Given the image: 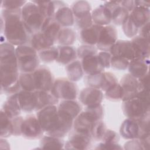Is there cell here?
Returning <instances> with one entry per match:
<instances>
[{
	"label": "cell",
	"instance_id": "6da1fadb",
	"mask_svg": "<svg viewBox=\"0 0 150 150\" xmlns=\"http://www.w3.org/2000/svg\"><path fill=\"white\" fill-rule=\"evenodd\" d=\"M4 36L7 42L13 46L25 45L32 36L22 20L21 9H4L1 14Z\"/></svg>",
	"mask_w": 150,
	"mask_h": 150
},
{
	"label": "cell",
	"instance_id": "7a4b0ae2",
	"mask_svg": "<svg viewBox=\"0 0 150 150\" xmlns=\"http://www.w3.org/2000/svg\"><path fill=\"white\" fill-rule=\"evenodd\" d=\"M124 114L129 118L139 120L149 115V91L142 90L122 105Z\"/></svg>",
	"mask_w": 150,
	"mask_h": 150
},
{
	"label": "cell",
	"instance_id": "3957f363",
	"mask_svg": "<svg viewBox=\"0 0 150 150\" xmlns=\"http://www.w3.org/2000/svg\"><path fill=\"white\" fill-rule=\"evenodd\" d=\"M103 108L101 104L86 107L83 111L74 120L73 126L76 132L91 135V131L95 122L102 120Z\"/></svg>",
	"mask_w": 150,
	"mask_h": 150
},
{
	"label": "cell",
	"instance_id": "277c9868",
	"mask_svg": "<svg viewBox=\"0 0 150 150\" xmlns=\"http://www.w3.org/2000/svg\"><path fill=\"white\" fill-rule=\"evenodd\" d=\"M22 20L31 35L41 30L46 18L33 1L27 2L21 8Z\"/></svg>",
	"mask_w": 150,
	"mask_h": 150
},
{
	"label": "cell",
	"instance_id": "5b68a950",
	"mask_svg": "<svg viewBox=\"0 0 150 150\" xmlns=\"http://www.w3.org/2000/svg\"><path fill=\"white\" fill-rule=\"evenodd\" d=\"M18 69L22 73H33L39 66L38 52L30 45H23L15 49Z\"/></svg>",
	"mask_w": 150,
	"mask_h": 150
},
{
	"label": "cell",
	"instance_id": "8992f818",
	"mask_svg": "<svg viewBox=\"0 0 150 150\" xmlns=\"http://www.w3.org/2000/svg\"><path fill=\"white\" fill-rule=\"evenodd\" d=\"M1 77L18 74V64L14 46L8 42L1 43L0 47Z\"/></svg>",
	"mask_w": 150,
	"mask_h": 150
},
{
	"label": "cell",
	"instance_id": "52a82bcc",
	"mask_svg": "<svg viewBox=\"0 0 150 150\" xmlns=\"http://www.w3.org/2000/svg\"><path fill=\"white\" fill-rule=\"evenodd\" d=\"M36 117L47 135H51L56 129L59 120L58 108L56 105L46 107L38 111Z\"/></svg>",
	"mask_w": 150,
	"mask_h": 150
},
{
	"label": "cell",
	"instance_id": "ba28073f",
	"mask_svg": "<svg viewBox=\"0 0 150 150\" xmlns=\"http://www.w3.org/2000/svg\"><path fill=\"white\" fill-rule=\"evenodd\" d=\"M50 93L57 99L75 100L78 94V87L69 79L59 78L54 80Z\"/></svg>",
	"mask_w": 150,
	"mask_h": 150
},
{
	"label": "cell",
	"instance_id": "9c48e42d",
	"mask_svg": "<svg viewBox=\"0 0 150 150\" xmlns=\"http://www.w3.org/2000/svg\"><path fill=\"white\" fill-rule=\"evenodd\" d=\"M43 130L37 117L33 115L26 116L21 125V135L26 139H36L42 138Z\"/></svg>",
	"mask_w": 150,
	"mask_h": 150
},
{
	"label": "cell",
	"instance_id": "30bf717a",
	"mask_svg": "<svg viewBox=\"0 0 150 150\" xmlns=\"http://www.w3.org/2000/svg\"><path fill=\"white\" fill-rule=\"evenodd\" d=\"M32 73L36 91L50 92L54 80L50 70L46 67H39Z\"/></svg>",
	"mask_w": 150,
	"mask_h": 150
},
{
	"label": "cell",
	"instance_id": "8fae6325",
	"mask_svg": "<svg viewBox=\"0 0 150 150\" xmlns=\"http://www.w3.org/2000/svg\"><path fill=\"white\" fill-rule=\"evenodd\" d=\"M117 30L112 25L103 26L100 33L96 47L100 50L109 52L117 40Z\"/></svg>",
	"mask_w": 150,
	"mask_h": 150
},
{
	"label": "cell",
	"instance_id": "7c38bea8",
	"mask_svg": "<svg viewBox=\"0 0 150 150\" xmlns=\"http://www.w3.org/2000/svg\"><path fill=\"white\" fill-rule=\"evenodd\" d=\"M120 84L123 92L122 101L135 97L141 90L138 79L129 73L125 74L121 78Z\"/></svg>",
	"mask_w": 150,
	"mask_h": 150
},
{
	"label": "cell",
	"instance_id": "4fadbf2b",
	"mask_svg": "<svg viewBox=\"0 0 150 150\" xmlns=\"http://www.w3.org/2000/svg\"><path fill=\"white\" fill-rule=\"evenodd\" d=\"M109 52L112 56L123 57L129 61L136 59L135 52L131 41L129 40H117Z\"/></svg>",
	"mask_w": 150,
	"mask_h": 150
},
{
	"label": "cell",
	"instance_id": "5bb4252c",
	"mask_svg": "<svg viewBox=\"0 0 150 150\" xmlns=\"http://www.w3.org/2000/svg\"><path fill=\"white\" fill-rule=\"evenodd\" d=\"M103 99V93L100 89L87 87L81 90L79 100L86 107L101 104Z\"/></svg>",
	"mask_w": 150,
	"mask_h": 150
},
{
	"label": "cell",
	"instance_id": "9a60e30c",
	"mask_svg": "<svg viewBox=\"0 0 150 150\" xmlns=\"http://www.w3.org/2000/svg\"><path fill=\"white\" fill-rule=\"evenodd\" d=\"M92 139L90 135L74 131L69 137L64 146L67 149H87L90 148Z\"/></svg>",
	"mask_w": 150,
	"mask_h": 150
},
{
	"label": "cell",
	"instance_id": "2e32d148",
	"mask_svg": "<svg viewBox=\"0 0 150 150\" xmlns=\"http://www.w3.org/2000/svg\"><path fill=\"white\" fill-rule=\"evenodd\" d=\"M104 5L111 11V21L117 25H122L129 15V12L121 6L119 1L106 2Z\"/></svg>",
	"mask_w": 150,
	"mask_h": 150
},
{
	"label": "cell",
	"instance_id": "e0dca14e",
	"mask_svg": "<svg viewBox=\"0 0 150 150\" xmlns=\"http://www.w3.org/2000/svg\"><path fill=\"white\" fill-rule=\"evenodd\" d=\"M120 132L126 139H138L140 135V128L138 121L128 118L122 123Z\"/></svg>",
	"mask_w": 150,
	"mask_h": 150
},
{
	"label": "cell",
	"instance_id": "ac0fdd59",
	"mask_svg": "<svg viewBox=\"0 0 150 150\" xmlns=\"http://www.w3.org/2000/svg\"><path fill=\"white\" fill-rule=\"evenodd\" d=\"M81 63L83 71L88 75L101 73L104 69L97 53L83 57Z\"/></svg>",
	"mask_w": 150,
	"mask_h": 150
},
{
	"label": "cell",
	"instance_id": "d6986e66",
	"mask_svg": "<svg viewBox=\"0 0 150 150\" xmlns=\"http://www.w3.org/2000/svg\"><path fill=\"white\" fill-rule=\"evenodd\" d=\"M102 27L93 23L90 26L81 29L80 34L81 42L84 45H96Z\"/></svg>",
	"mask_w": 150,
	"mask_h": 150
},
{
	"label": "cell",
	"instance_id": "ffe728a7",
	"mask_svg": "<svg viewBox=\"0 0 150 150\" xmlns=\"http://www.w3.org/2000/svg\"><path fill=\"white\" fill-rule=\"evenodd\" d=\"M149 59H137L129 61L128 70L129 74L139 79L147 73L149 70Z\"/></svg>",
	"mask_w": 150,
	"mask_h": 150
},
{
	"label": "cell",
	"instance_id": "44dd1931",
	"mask_svg": "<svg viewBox=\"0 0 150 150\" xmlns=\"http://www.w3.org/2000/svg\"><path fill=\"white\" fill-rule=\"evenodd\" d=\"M131 43L135 52V59H149L150 51L149 40L138 35L132 38Z\"/></svg>",
	"mask_w": 150,
	"mask_h": 150
},
{
	"label": "cell",
	"instance_id": "7402d4cb",
	"mask_svg": "<svg viewBox=\"0 0 150 150\" xmlns=\"http://www.w3.org/2000/svg\"><path fill=\"white\" fill-rule=\"evenodd\" d=\"M93 22L94 24L104 26L108 25L111 22V12L104 5H100L95 8L91 13Z\"/></svg>",
	"mask_w": 150,
	"mask_h": 150
},
{
	"label": "cell",
	"instance_id": "603a6c76",
	"mask_svg": "<svg viewBox=\"0 0 150 150\" xmlns=\"http://www.w3.org/2000/svg\"><path fill=\"white\" fill-rule=\"evenodd\" d=\"M53 18L61 27L68 28L74 23V17L72 10L67 5L59 8L56 11Z\"/></svg>",
	"mask_w": 150,
	"mask_h": 150
},
{
	"label": "cell",
	"instance_id": "cb8c5ba5",
	"mask_svg": "<svg viewBox=\"0 0 150 150\" xmlns=\"http://www.w3.org/2000/svg\"><path fill=\"white\" fill-rule=\"evenodd\" d=\"M2 110L10 118L20 115L22 111L18 97V93L11 94L4 102Z\"/></svg>",
	"mask_w": 150,
	"mask_h": 150
},
{
	"label": "cell",
	"instance_id": "d4e9b609",
	"mask_svg": "<svg viewBox=\"0 0 150 150\" xmlns=\"http://www.w3.org/2000/svg\"><path fill=\"white\" fill-rule=\"evenodd\" d=\"M36 101L35 111H39L46 107L56 105L58 103V99L50 92L43 91H35Z\"/></svg>",
	"mask_w": 150,
	"mask_h": 150
},
{
	"label": "cell",
	"instance_id": "484cf974",
	"mask_svg": "<svg viewBox=\"0 0 150 150\" xmlns=\"http://www.w3.org/2000/svg\"><path fill=\"white\" fill-rule=\"evenodd\" d=\"M58 111L66 115L73 120L80 113L81 107L75 100H63L57 107Z\"/></svg>",
	"mask_w": 150,
	"mask_h": 150
},
{
	"label": "cell",
	"instance_id": "4316f807",
	"mask_svg": "<svg viewBox=\"0 0 150 150\" xmlns=\"http://www.w3.org/2000/svg\"><path fill=\"white\" fill-rule=\"evenodd\" d=\"M18 97L22 111L25 112L35 111L36 101L34 91L21 90L18 93Z\"/></svg>",
	"mask_w": 150,
	"mask_h": 150
},
{
	"label": "cell",
	"instance_id": "83f0119b",
	"mask_svg": "<svg viewBox=\"0 0 150 150\" xmlns=\"http://www.w3.org/2000/svg\"><path fill=\"white\" fill-rule=\"evenodd\" d=\"M62 29L61 26L54 18H46L41 29L42 32L53 42H57L59 33Z\"/></svg>",
	"mask_w": 150,
	"mask_h": 150
},
{
	"label": "cell",
	"instance_id": "f1b7e54d",
	"mask_svg": "<svg viewBox=\"0 0 150 150\" xmlns=\"http://www.w3.org/2000/svg\"><path fill=\"white\" fill-rule=\"evenodd\" d=\"M149 8L135 6L132 10L129 16L139 29L149 22Z\"/></svg>",
	"mask_w": 150,
	"mask_h": 150
},
{
	"label": "cell",
	"instance_id": "f546056e",
	"mask_svg": "<svg viewBox=\"0 0 150 150\" xmlns=\"http://www.w3.org/2000/svg\"><path fill=\"white\" fill-rule=\"evenodd\" d=\"M59 56L56 62L63 64H68L74 61L77 56L76 49L71 46H59L57 47Z\"/></svg>",
	"mask_w": 150,
	"mask_h": 150
},
{
	"label": "cell",
	"instance_id": "4dcf8cb0",
	"mask_svg": "<svg viewBox=\"0 0 150 150\" xmlns=\"http://www.w3.org/2000/svg\"><path fill=\"white\" fill-rule=\"evenodd\" d=\"M30 46L38 52L53 46L54 42L49 40L42 32L36 33L30 38Z\"/></svg>",
	"mask_w": 150,
	"mask_h": 150
},
{
	"label": "cell",
	"instance_id": "1f68e13d",
	"mask_svg": "<svg viewBox=\"0 0 150 150\" xmlns=\"http://www.w3.org/2000/svg\"><path fill=\"white\" fill-rule=\"evenodd\" d=\"M91 9L90 4L88 2L84 1L76 2L71 9L74 17V21L82 19L91 15Z\"/></svg>",
	"mask_w": 150,
	"mask_h": 150
},
{
	"label": "cell",
	"instance_id": "d6a6232c",
	"mask_svg": "<svg viewBox=\"0 0 150 150\" xmlns=\"http://www.w3.org/2000/svg\"><path fill=\"white\" fill-rule=\"evenodd\" d=\"M66 72L70 80L77 81L80 80L84 73L81 62L75 60L68 64L66 66Z\"/></svg>",
	"mask_w": 150,
	"mask_h": 150
},
{
	"label": "cell",
	"instance_id": "836d02e7",
	"mask_svg": "<svg viewBox=\"0 0 150 150\" xmlns=\"http://www.w3.org/2000/svg\"><path fill=\"white\" fill-rule=\"evenodd\" d=\"M76 32L70 28H62L57 42L62 46H70L76 40Z\"/></svg>",
	"mask_w": 150,
	"mask_h": 150
},
{
	"label": "cell",
	"instance_id": "e575fe53",
	"mask_svg": "<svg viewBox=\"0 0 150 150\" xmlns=\"http://www.w3.org/2000/svg\"><path fill=\"white\" fill-rule=\"evenodd\" d=\"M40 146L43 149H62L64 146V144L61 138L47 135L42 138Z\"/></svg>",
	"mask_w": 150,
	"mask_h": 150
},
{
	"label": "cell",
	"instance_id": "d590c367",
	"mask_svg": "<svg viewBox=\"0 0 150 150\" xmlns=\"http://www.w3.org/2000/svg\"><path fill=\"white\" fill-rule=\"evenodd\" d=\"M13 127L10 118L2 110L1 111V137L7 138L13 135Z\"/></svg>",
	"mask_w": 150,
	"mask_h": 150
},
{
	"label": "cell",
	"instance_id": "8d00e7d4",
	"mask_svg": "<svg viewBox=\"0 0 150 150\" xmlns=\"http://www.w3.org/2000/svg\"><path fill=\"white\" fill-rule=\"evenodd\" d=\"M19 82L21 90L35 91V87L32 73H22L19 76Z\"/></svg>",
	"mask_w": 150,
	"mask_h": 150
},
{
	"label": "cell",
	"instance_id": "74e56055",
	"mask_svg": "<svg viewBox=\"0 0 150 150\" xmlns=\"http://www.w3.org/2000/svg\"><path fill=\"white\" fill-rule=\"evenodd\" d=\"M40 60L44 63H50L56 61L59 56L58 48L55 46H51L38 52Z\"/></svg>",
	"mask_w": 150,
	"mask_h": 150
},
{
	"label": "cell",
	"instance_id": "f35d334b",
	"mask_svg": "<svg viewBox=\"0 0 150 150\" xmlns=\"http://www.w3.org/2000/svg\"><path fill=\"white\" fill-rule=\"evenodd\" d=\"M105 96L106 98L110 101H118L122 100L123 92L120 83H116L111 88L105 91Z\"/></svg>",
	"mask_w": 150,
	"mask_h": 150
},
{
	"label": "cell",
	"instance_id": "ab89813d",
	"mask_svg": "<svg viewBox=\"0 0 150 150\" xmlns=\"http://www.w3.org/2000/svg\"><path fill=\"white\" fill-rule=\"evenodd\" d=\"M107 128L105 124L102 120L96 121L94 124L91 133L92 138L96 141L101 140Z\"/></svg>",
	"mask_w": 150,
	"mask_h": 150
},
{
	"label": "cell",
	"instance_id": "60d3db41",
	"mask_svg": "<svg viewBox=\"0 0 150 150\" xmlns=\"http://www.w3.org/2000/svg\"><path fill=\"white\" fill-rule=\"evenodd\" d=\"M122 27L124 34L128 38L135 37L139 30V28L134 23L129 16L122 23Z\"/></svg>",
	"mask_w": 150,
	"mask_h": 150
},
{
	"label": "cell",
	"instance_id": "b9f144b4",
	"mask_svg": "<svg viewBox=\"0 0 150 150\" xmlns=\"http://www.w3.org/2000/svg\"><path fill=\"white\" fill-rule=\"evenodd\" d=\"M117 83V79L114 74L111 72H103V79L100 90L105 91Z\"/></svg>",
	"mask_w": 150,
	"mask_h": 150
},
{
	"label": "cell",
	"instance_id": "7bdbcfd3",
	"mask_svg": "<svg viewBox=\"0 0 150 150\" xmlns=\"http://www.w3.org/2000/svg\"><path fill=\"white\" fill-rule=\"evenodd\" d=\"M129 63V61L125 58L112 56L110 61V66L117 70H123L128 68Z\"/></svg>",
	"mask_w": 150,
	"mask_h": 150
},
{
	"label": "cell",
	"instance_id": "ee69618b",
	"mask_svg": "<svg viewBox=\"0 0 150 150\" xmlns=\"http://www.w3.org/2000/svg\"><path fill=\"white\" fill-rule=\"evenodd\" d=\"M97 53V48L94 46L84 45L80 46L77 50V56L82 59L83 57L96 54Z\"/></svg>",
	"mask_w": 150,
	"mask_h": 150
},
{
	"label": "cell",
	"instance_id": "f6af8a7d",
	"mask_svg": "<svg viewBox=\"0 0 150 150\" xmlns=\"http://www.w3.org/2000/svg\"><path fill=\"white\" fill-rule=\"evenodd\" d=\"M27 2L26 1H15V0H5L2 1L1 7L4 9H21Z\"/></svg>",
	"mask_w": 150,
	"mask_h": 150
},
{
	"label": "cell",
	"instance_id": "bcb514c9",
	"mask_svg": "<svg viewBox=\"0 0 150 150\" xmlns=\"http://www.w3.org/2000/svg\"><path fill=\"white\" fill-rule=\"evenodd\" d=\"M120 140V136L114 131L111 129L106 130L101 141L108 143H118Z\"/></svg>",
	"mask_w": 150,
	"mask_h": 150
},
{
	"label": "cell",
	"instance_id": "7dc6e473",
	"mask_svg": "<svg viewBox=\"0 0 150 150\" xmlns=\"http://www.w3.org/2000/svg\"><path fill=\"white\" fill-rule=\"evenodd\" d=\"M98 54L100 62L104 68L108 69L110 67V61L112 55L108 52H100Z\"/></svg>",
	"mask_w": 150,
	"mask_h": 150
},
{
	"label": "cell",
	"instance_id": "c3c4849f",
	"mask_svg": "<svg viewBox=\"0 0 150 150\" xmlns=\"http://www.w3.org/2000/svg\"><path fill=\"white\" fill-rule=\"evenodd\" d=\"M125 149H145L139 139H133L127 141L124 145Z\"/></svg>",
	"mask_w": 150,
	"mask_h": 150
},
{
	"label": "cell",
	"instance_id": "681fc988",
	"mask_svg": "<svg viewBox=\"0 0 150 150\" xmlns=\"http://www.w3.org/2000/svg\"><path fill=\"white\" fill-rule=\"evenodd\" d=\"M23 120V118L19 115L12 118L13 127V135L16 136L21 135V125Z\"/></svg>",
	"mask_w": 150,
	"mask_h": 150
},
{
	"label": "cell",
	"instance_id": "f907efd6",
	"mask_svg": "<svg viewBox=\"0 0 150 150\" xmlns=\"http://www.w3.org/2000/svg\"><path fill=\"white\" fill-rule=\"evenodd\" d=\"M95 149H121L122 147L117 143H108V142H100Z\"/></svg>",
	"mask_w": 150,
	"mask_h": 150
},
{
	"label": "cell",
	"instance_id": "816d5d0a",
	"mask_svg": "<svg viewBox=\"0 0 150 150\" xmlns=\"http://www.w3.org/2000/svg\"><path fill=\"white\" fill-rule=\"evenodd\" d=\"M141 90H145L149 91V73L138 79ZM140 90V91H141Z\"/></svg>",
	"mask_w": 150,
	"mask_h": 150
},
{
	"label": "cell",
	"instance_id": "f5cc1de1",
	"mask_svg": "<svg viewBox=\"0 0 150 150\" xmlns=\"http://www.w3.org/2000/svg\"><path fill=\"white\" fill-rule=\"evenodd\" d=\"M138 33L140 36L149 40V22L141 27Z\"/></svg>",
	"mask_w": 150,
	"mask_h": 150
},
{
	"label": "cell",
	"instance_id": "db71d44e",
	"mask_svg": "<svg viewBox=\"0 0 150 150\" xmlns=\"http://www.w3.org/2000/svg\"><path fill=\"white\" fill-rule=\"evenodd\" d=\"M119 2L121 6L126 9L129 12H131L135 7L134 1H119Z\"/></svg>",
	"mask_w": 150,
	"mask_h": 150
}]
</instances>
